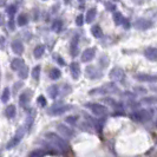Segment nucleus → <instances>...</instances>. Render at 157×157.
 <instances>
[{
	"label": "nucleus",
	"instance_id": "17",
	"mask_svg": "<svg viewBox=\"0 0 157 157\" xmlns=\"http://www.w3.org/2000/svg\"><path fill=\"white\" fill-rule=\"evenodd\" d=\"M5 113H6V117L10 118V119H12L17 113L16 106H14V105H8L7 108H6V110H5Z\"/></svg>",
	"mask_w": 157,
	"mask_h": 157
},
{
	"label": "nucleus",
	"instance_id": "22",
	"mask_svg": "<svg viewBox=\"0 0 157 157\" xmlns=\"http://www.w3.org/2000/svg\"><path fill=\"white\" fill-rule=\"evenodd\" d=\"M50 78L52 79V80H57V79L60 78V76H62V72L60 70H58V69H52V70L50 71Z\"/></svg>",
	"mask_w": 157,
	"mask_h": 157
},
{
	"label": "nucleus",
	"instance_id": "39",
	"mask_svg": "<svg viewBox=\"0 0 157 157\" xmlns=\"http://www.w3.org/2000/svg\"><path fill=\"white\" fill-rule=\"evenodd\" d=\"M4 23H5V18H4V16L0 13V26H2Z\"/></svg>",
	"mask_w": 157,
	"mask_h": 157
},
{
	"label": "nucleus",
	"instance_id": "21",
	"mask_svg": "<svg viewBox=\"0 0 157 157\" xmlns=\"http://www.w3.org/2000/svg\"><path fill=\"white\" fill-rule=\"evenodd\" d=\"M48 94H50V97H51L52 99H56V98L58 97V94H59L58 86H57V85H51V86L48 87Z\"/></svg>",
	"mask_w": 157,
	"mask_h": 157
},
{
	"label": "nucleus",
	"instance_id": "6",
	"mask_svg": "<svg viewBox=\"0 0 157 157\" xmlns=\"http://www.w3.org/2000/svg\"><path fill=\"white\" fill-rule=\"evenodd\" d=\"M110 78L112 80H123L125 78V75H124V71L119 67H113L112 70L110 71Z\"/></svg>",
	"mask_w": 157,
	"mask_h": 157
},
{
	"label": "nucleus",
	"instance_id": "40",
	"mask_svg": "<svg viewBox=\"0 0 157 157\" xmlns=\"http://www.w3.org/2000/svg\"><path fill=\"white\" fill-rule=\"evenodd\" d=\"M8 25H10V29H11V30H14V24H13L12 18H11V20H10V24H8Z\"/></svg>",
	"mask_w": 157,
	"mask_h": 157
},
{
	"label": "nucleus",
	"instance_id": "23",
	"mask_svg": "<svg viewBox=\"0 0 157 157\" xmlns=\"http://www.w3.org/2000/svg\"><path fill=\"white\" fill-rule=\"evenodd\" d=\"M27 102H29V96H27V91H26V92H23V94H20V97H19V104L23 108H25V105L27 104Z\"/></svg>",
	"mask_w": 157,
	"mask_h": 157
},
{
	"label": "nucleus",
	"instance_id": "31",
	"mask_svg": "<svg viewBox=\"0 0 157 157\" xmlns=\"http://www.w3.org/2000/svg\"><path fill=\"white\" fill-rule=\"evenodd\" d=\"M39 75H40V66L37 65L36 67H33V71H32V77L34 79H39Z\"/></svg>",
	"mask_w": 157,
	"mask_h": 157
},
{
	"label": "nucleus",
	"instance_id": "16",
	"mask_svg": "<svg viewBox=\"0 0 157 157\" xmlns=\"http://www.w3.org/2000/svg\"><path fill=\"white\" fill-rule=\"evenodd\" d=\"M91 33L94 34V38H102L103 37V31L99 25H94L91 27Z\"/></svg>",
	"mask_w": 157,
	"mask_h": 157
},
{
	"label": "nucleus",
	"instance_id": "27",
	"mask_svg": "<svg viewBox=\"0 0 157 157\" xmlns=\"http://www.w3.org/2000/svg\"><path fill=\"white\" fill-rule=\"evenodd\" d=\"M63 29V21L62 20H56L52 25V30L55 32H60Z\"/></svg>",
	"mask_w": 157,
	"mask_h": 157
},
{
	"label": "nucleus",
	"instance_id": "33",
	"mask_svg": "<svg viewBox=\"0 0 157 157\" xmlns=\"http://www.w3.org/2000/svg\"><path fill=\"white\" fill-rule=\"evenodd\" d=\"M37 102H38V104H39L41 108L46 106V98H45L44 96H39L38 99H37Z\"/></svg>",
	"mask_w": 157,
	"mask_h": 157
},
{
	"label": "nucleus",
	"instance_id": "5",
	"mask_svg": "<svg viewBox=\"0 0 157 157\" xmlns=\"http://www.w3.org/2000/svg\"><path fill=\"white\" fill-rule=\"evenodd\" d=\"M130 117L132 118L134 121H136V122H143V121L149 119L151 116H150L149 112H147V110H137L134 111Z\"/></svg>",
	"mask_w": 157,
	"mask_h": 157
},
{
	"label": "nucleus",
	"instance_id": "34",
	"mask_svg": "<svg viewBox=\"0 0 157 157\" xmlns=\"http://www.w3.org/2000/svg\"><path fill=\"white\" fill-rule=\"evenodd\" d=\"M76 24L78 25V26H82L83 24H84V16L83 14H79L77 17V19H76Z\"/></svg>",
	"mask_w": 157,
	"mask_h": 157
},
{
	"label": "nucleus",
	"instance_id": "30",
	"mask_svg": "<svg viewBox=\"0 0 157 157\" xmlns=\"http://www.w3.org/2000/svg\"><path fill=\"white\" fill-rule=\"evenodd\" d=\"M6 12H7V14L11 18L16 14V12H17V7L14 6V5H10L7 8H6Z\"/></svg>",
	"mask_w": 157,
	"mask_h": 157
},
{
	"label": "nucleus",
	"instance_id": "10",
	"mask_svg": "<svg viewBox=\"0 0 157 157\" xmlns=\"http://www.w3.org/2000/svg\"><path fill=\"white\" fill-rule=\"evenodd\" d=\"M151 21L148 20V19H138V20H136V23H135V26L138 29V30H147V29H149L151 27Z\"/></svg>",
	"mask_w": 157,
	"mask_h": 157
},
{
	"label": "nucleus",
	"instance_id": "11",
	"mask_svg": "<svg viewBox=\"0 0 157 157\" xmlns=\"http://www.w3.org/2000/svg\"><path fill=\"white\" fill-rule=\"evenodd\" d=\"M144 55H145V57H147L149 60H151V62H155V60L157 59V50H156V47H154V46L148 47V48L144 51Z\"/></svg>",
	"mask_w": 157,
	"mask_h": 157
},
{
	"label": "nucleus",
	"instance_id": "4",
	"mask_svg": "<svg viewBox=\"0 0 157 157\" xmlns=\"http://www.w3.org/2000/svg\"><path fill=\"white\" fill-rule=\"evenodd\" d=\"M71 105H62V104H57V105H53L51 109H50V111H48V113L50 115H52V116H59V115H62V113H64V112H66L67 110H70Z\"/></svg>",
	"mask_w": 157,
	"mask_h": 157
},
{
	"label": "nucleus",
	"instance_id": "13",
	"mask_svg": "<svg viewBox=\"0 0 157 157\" xmlns=\"http://www.w3.org/2000/svg\"><path fill=\"white\" fill-rule=\"evenodd\" d=\"M70 70L72 73V77L75 79H78L80 76V66L78 63H71L70 65Z\"/></svg>",
	"mask_w": 157,
	"mask_h": 157
},
{
	"label": "nucleus",
	"instance_id": "20",
	"mask_svg": "<svg viewBox=\"0 0 157 157\" xmlns=\"http://www.w3.org/2000/svg\"><path fill=\"white\" fill-rule=\"evenodd\" d=\"M44 53H45V46L44 45H37V47L33 51V55L36 58H41Z\"/></svg>",
	"mask_w": 157,
	"mask_h": 157
},
{
	"label": "nucleus",
	"instance_id": "25",
	"mask_svg": "<svg viewBox=\"0 0 157 157\" xmlns=\"http://www.w3.org/2000/svg\"><path fill=\"white\" fill-rule=\"evenodd\" d=\"M46 154H47V152L45 151V150L37 149V150H34V151H32L29 157H43L44 155H46Z\"/></svg>",
	"mask_w": 157,
	"mask_h": 157
},
{
	"label": "nucleus",
	"instance_id": "44",
	"mask_svg": "<svg viewBox=\"0 0 157 157\" xmlns=\"http://www.w3.org/2000/svg\"><path fill=\"white\" fill-rule=\"evenodd\" d=\"M79 1H80V2H82V1H84V0H79Z\"/></svg>",
	"mask_w": 157,
	"mask_h": 157
},
{
	"label": "nucleus",
	"instance_id": "3",
	"mask_svg": "<svg viewBox=\"0 0 157 157\" xmlns=\"http://www.w3.org/2000/svg\"><path fill=\"white\" fill-rule=\"evenodd\" d=\"M86 108H89L91 112L96 115V116H103L108 112V108L103 104H98V103H94V104H86Z\"/></svg>",
	"mask_w": 157,
	"mask_h": 157
},
{
	"label": "nucleus",
	"instance_id": "37",
	"mask_svg": "<svg viewBox=\"0 0 157 157\" xmlns=\"http://www.w3.org/2000/svg\"><path fill=\"white\" fill-rule=\"evenodd\" d=\"M105 6H106V8H108L109 11H115V10H116V6H115L113 4H111V2H106Z\"/></svg>",
	"mask_w": 157,
	"mask_h": 157
},
{
	"label": "nucleus",
	"instance_id": "18",
	"mask_svg": "<svg viewBox=\"0 0 157 157\" xmlns=\"http://www.w3.org/2000/svg\"><path fill=\"white\" fill-rule=\"evenodd\" d=\"M96 14H97V10L96 8H91V10H89L86 13V18H85V21L86 23H92L94 21V19L96 18Z\"/></svg>",
	"mask_w": 157,
	"mask_h": 157
},
{
	"label": "nucleus",
	"instance_id": "42",
	"mask_svg": "<svg viewBox=\"0 0 157 157\" xmlns=\"http://www.w3.org/2000/svg\"><path fill=\"white\" fill-rule=\"evenodd\" d=\"M6 1H7V0H0V6H1V7L5 6V5H6Z\"/></svg>",
	"mask_w": 157,
	"mask_h": 157
},
{
	"label": "nucleus",
	"instance_id": "36",
	"mask_svg": "<svg viewBox=\"0 0 157 157\" xmlns=\"http://www.w3.org/2000/svg\"><path fill=\"white\" fill-rule=\"evenodd\" d=\"M121 25H123L124 29H129V27H130V23H129V20H128L126 18H123V20H122V24H121Z\"/></svg>",
	"mask_w": 157,
	"mask_h": 157
},
{
	"label": "nucleus",
	"instance_id": "12",
	"mask_svg": "<svg viewBox=\"0 0 157 157\" xmlns=\"http://www.w3.org/2000/svg\"><path fill=\"white\" fill-rule=\"evenodd\" d=\"M11 47H12V50H13V52H14L16 55H21L24 52V45L21 44V41H19V40L12 41Z\"/></svg>",
	"mask_w": 157,
	"mask_h": 157
},
{
	"label": "nucleus",
	"instance_id": "8",
	"mask_svg": "<svg viewBox=\"0 0 157 157\" xmlns=\"http://www.w3.org/2000/svg\"><path fill=\"white\" fill-rule=\"evenodd\" d=\"M24 136V130L23 129H19V132H17V135L11 140V141L7 143V145H6V148L7 149H12V148H14L17 144L20 142V140H21V137Z\"/></svg>",
	"mask_w": 157,
	"mask_h": 157
},
{
	"label": "nucleus",
	"instance_id": "2",
	"mask_svg": "<svg viewBox=\"0 0 157 157\" xmlns=\"http://www.w3.org/2000/svg\"><path fill=\"white\" fill-rule=\"evenodd\" d=\"M113 91H118V87L116 86L113 83H111V84H106V85H104V86L96 87L94 90H91V91H90V94H111V92H113Z\"/></svg>",
	"mask_w": 157,
	"mask_h": 157
},
{
	"label": "nucleus",
	"instance_id": "29",
	"mask_svg": "<svg viewBox=\"0 0 157 157\" xmlns=\"http://www.w3.org/2000/svg\"><path fill=\"white\" fill-rule=\"evenodd\" d=\"M123 18H124V17L122 16V13H119V12H115V13H113V21H115L116 25H121Z\"/></svg>",
	"mask_w": 157,
	"mask_h": 157
},
{
	"label": "nucleus",
	"instance_id": "14",
	"mask_svg": "<svg viewBox=\"0 0 157 157\" xmlns=\"http://www.w3.org/2000/svg\"><path fill=\"white\" fill-rule=\"evenodd\" d=\"M137 80H141V82H156V76H150V75H136L135 76Z\"/></svg>",
	"mask_w": 157,
	"mask_h": 157
},
{
	"label": "nucleus",
	"instance_id": "35",
	"mask_svg": "<svg viewBox=\"0 0 157 157\" xmlns=\"http://www.w3.org/2000/svg\"><path fill=\"white\" fill-rule=\"evenodd\" d=\"M155 101H156V98H155V97H148V98H144V99H142V102H143V103H148V104L155 103Z\"/></svg>",
	"mask_w": 157,
	"mask_h": 157
},
{
	"label": "nucleus",
	"instance_id": "19",
	"mask_svg": "<svg viewBox=\"0 0 157 157\" xmlns=\"http://www.w3.org/2000/svg\"><path fill=\"white\" fill-rule=\"evenodd\" d=\"M77 41H78V37H76V41L73 40L72 41V44H71V48H70V53L72 57H76V56H78V44H77Z\"/></svg>",
	"mask_w": 157,
	"mask_h": 157
},
{
	"label": "nucleus",
	"instance_id": "43",
	"mask_svg": "<svg viewBox=\"0 0 157 157\" xmlns=\"http://www.w3.org/2000/svg\"><path fill=\"white\" fill-rule=\"evenodd\" d=\"M21 85H23V83H21V82H19V84H16V85H14V89H19Z\"/></svg>",
	"mask_w": 157,
	"mask_h": 157
},
{
	"label": "nucleus",
	"instance_id": "15",
	"mask_svg": "<svg viewBox=\"0 0 157 157\" xmlns=\"http://www.w3.org/2000/svg\"><path fill=\"white\" fill-rule=\"evenodd\" d=\"M23 66H24V60L20 59V58H14V59L11 62V67H12V70L18 71V70H20Z\"/></svg>",
	"mask_w": 157,
	"mask_h": 157
},
{
	"label": "nucleus",
	"instance_id": "7",
	"mask_svg": "<svg viewBox=\"0 0 157 157\" xmlns=\"http://www.w3.org/2000/svg\"><path fill=\"white\" fill-rule=\"evenodd\" d=\"M57 129L59 130V132L63 135L65 138H71V137H73V136H75L73 130H71L70 128H69V126H66L65 124H58Z\"/></svg>",
	"mask_w": 157,
	"mask_h": 157
},
{
	"label": "nucleus",
	"instance_id": "9",
	"mask_svg": "<svg viewBox=\"0 0 157 157\" xmlns=\"http://www.w3.org/2000/svg\"><path fill=\"white\" fill-rule=\"evenodd\" d=\"M94 53H96V50L94 48H86L84 52H83V55H82V62L83 63H89V62H91L92 59H94Z\"/></svg>",
	"mask_w": 157,
	"mask_h": 157
},
{
	"label": "nucleus",
	"instance_id": "28",
	"mask_svg": "<svg viewBox=\"0 0 157 157\" xmlns=\"http://www.w3.org/2000/svg\"><path fill=\"white\" fill-rule=\"evenodd\" d=\"M17 24H18V26H25V25L27 24V17L25 16V14H20V16H18Z\"/></svg>",
	"mask_w": 157,
	"mask_h": 157
},
{
	"label": "nucleus",
	"instance_id": "41",
	"mask_svg": "<svg viewBox=\"0 0 157 157\" xmlns=\"http://www.w3.org/2000/svg\"><path fill=\"white\" fill-rule=\"evenodd\" d=\"M136 91H142V92H145V89L144 87H135Z\"/></svg>",
	"mask_w": 157,
	"mask_h": 157
},
{
	"label": "nucleus",
	"instance_id": "32",
	"mask_svg": "<svg viewBox=\"0 0 157 157\" xmlns=\"http://www.w3.org/2000/svg\"><path fill=\"white\" fill-rule=\"evenodd\" d=\"M77 119H78L77 116H67V117L65 118V122L71 124V125H75L77 123Z\"/></svg>",
	"mask_w": 157,
	"mask_h": 157
},
{
	"label": "nucleus",
	"instance_id": "38",
	"mask_svg": "<svg viewBox=\"0 0 157 157\" xmlns=\"http://www.w3.org/2000/svg\"><path fill=\"white\" fill-rule=\"evenodd\" d=\"M57 60H58L59 65H62V66H64V65H65V62H64V60L62 59V58H60V57H57Z\"/></svg>",
	"mask_w": 157,
	"mask_h": 157
},
{
	"label": "nucleus",
	"instance_id": "26",
	"mask_svg": "<svg viewBox=\"0 0 157 157\" xmlns=\"http://www.w3.org/2000/svg\"><path fill=\"white\" fill-rule=\"evenodd\" d=\"M10 89L6 87V89H4V91H2V94H1V102L2 103H7L8 99H10Z\"/></svg>",
	"mask_w": 157,
	"mask_h": 157
},
{
	"label": "nucleus",
	"instance_id": "1",
	"mask_svg": "<svg viewBox=\"0 0 157 157\" xmlns=\"http://www.w3.org/2000/svg\"><path fill=\"white\" fill-rule=\"evenodd\" d=\"M45 137L53 144V147H56L57 149L62 150V151H67L69 150V145H67L66 141L64 138H62L60 136H58L56 132H47L45 135Z\"/></svg>",
	"mask_w": 157,
	"mask_h": 157
},
{
	"label": "nucleus",
	"instance_id": "24",
	"mask_svg": "<svg viewBox=\"0 0 157 157\" xmlns=\"http://www.w3.org/2000/svg\"><path fill=\"white\" fill-rule=\"evenodd\" d=\"M18 71H19V73H18L19 78H20V79L27 78V75H29V67H27V66H25V65H24L23 67H21L20 70H18Z\"/></svg>",
	"mask_w": 157,
	"mask_h": 157
}]
</instances>
